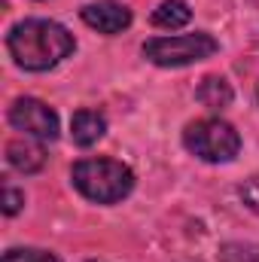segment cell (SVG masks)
<instances>
[{
    "label": "cell",
    "mask_w": 259,
    "mask_h": 262,
    "mask_svg": "<svg viewBox=\"0 0 259 262\" xmlns=\"http://www.w3.org/2000/svg\"><path fill=\"white\" fill-rule=\"evenodd\" d=\"M220 262H259V247L247 241H226L217 250Z\"/></svg>",
    "instance_id": "8fae6325"
},
{
    "label": "cell",
    "mask_w": 259,
    "mask_h": 262,
    "mask_svg": "<svg viewBox=\"0 0 259 262\" xmlns=\"http://www.w3.org/2000/svg\"><path fill=\"white\" fill-rule=\"evenodd\" d=\"M21 204H25V192L12 189V186L6 183V186H3V213H6V216H15V213L21 210Z\"/></svg>",
    "instance_id": "5bb4252c"
},
{
    "label": "cell",
    "mask_w": 259,
    "mask_h": 262,
    "mask_svg": "<svg viewBox=\"0 0 259 262\" xmlns=\"http://www.w3.org/2000/svg\"><path fill=\"white\" fill-rule=\"evenodd\" d=\"M195 98H198L207 110H226V107L232 104L235 92H232V85H229V79H226V76L210 73V76H204V79L198 82Z\"/></svg>",
    "instance_id": "9c48e42d"
},
{
    "label": "cell",
    "mask_w": 259,
    "mask_h": 262,
    "mask_svg": "<svg viewBox=\"0 0 259 262\" xmlns=\"http://www.w3.org/2000/svg\"><path fill=\"white\" fill-rule=\"evenodd\" d=\"M92 262H101V259H92Z\"/></svg>",
    "instance_id": "9a60e30c"
},
{
    "label": "cell",
    "mask_w": 259,
    "mask_h": 262,
    "mask_svg": "<svg viewBox=\"0 0 259 262\" xmlns=\"http://www.w3.org/2000/svg\"><path fill=\"white\" fill-rule=\"evenodd\" d=\"M143 58L156 67H189L220 52V43L207 31L195 34H171V37H149L140 46Z\"/></svg>",
    "instance_id": "277c9868"
},
{
    "label": "cell",
    "mask_w": 259,
    "mask_h": 262,
    "mask_svg": "<svg viewBox=\"0 0 259 262\" xmlns=\"http://www.w3.org/2000/svg\"><path fill=\"white\" fill-rule=\"evenodd\" d=\"M238 198L244 201V207H247V210H253V213L259 216V174L247 177V180L238 186Z\"/></svg>",
    "instance_id": "4fadbf2b"
},
{
    "label": "cell",
    "mask_w": 259,
    "mask_h": 262,
    "mask_svg": "<svg viewBox=\"0 0 259 262\" xmlns=\"http://www.w3.org/2000/svg\"><path fill=\"white\" fill-rule=\"evenodd\" d=\"M183 146L192 152L195 159L210 162V165H226L235 162L241 152V134L235 125H229L220 116L195 119L183 128Z\"/></svg>",
    "instance_id": "3957f363"
},
{
    "label": "cell",
    "mask_w": 259,
    "mask_h": 262,
    "mask_svg": "<svg viewBox=\"0 0 259 262\" xmlns=\"http://www.w3.org/2000/svg\"><path fill=\"white\" fill-rule=\"evenodd\" d=\"M3 262H58L49 250H37V247H12L3 253Z\"/></svg>",
    "instance_id": "7c38bea8"
},
{
    "label": "cell",
    "mask_w": 259,
    "mask_h": 262,
    "mask_svg": "<svg viewBox=\"0 0 259 262\" xmlns=\"http://www.w3.org/2000/svg\"><path fill=\"white\" fill-rule=\"evenodd\" d=\"M6 116L12 128L25 131L28 137H37V140H55L61 131L58 113L49 104H43L40 98H15Z\"/></svg>",
    "instance_id": "5b68a950"
},
{
    "label": "cell",
    "mask_w": 259,
    "mask_h": 262,
    "mask_svg": "<svg viewBox=\"0 0 259 262\" xmlns=\"http://www.w3.org/2000/svg\"><path fill=\"white\" fill-rule=\"evenodd\" d=\"M79 18L92 31L113 37V34H122L131 25V9L119 0H98V3H85L79 9Z\"/></svg>",
    "instance_id": "8992f818"
},
{
    "label": "cell",
    "mask_w": 259,
    "mask_h": 262,
    "mask_svg": "<svg viewBox=\"0 0 259 262\" xmlns=\"http://www.w3.org/2000/svg\"><path fill=\"white\" fill-rule=\"evenodd\" d=\"M107 134V119H104V113H98V110H76L73 113V119H70V140L76 143V146H92V143H98L101 137Z\"/></svg>",
    "instance_id": "ba28073f"
},
{
    "label": "cell",
    "mask_w": 259,
    "mask_h": 262,
    "mask_svg": "<svg viewBox=\"0 0 259 262\" xmlns=\"http://www.w3.org/2000/svg\"><path fill=\"white\" fill-rule=\"evenodd\" d=\"M73 189L95 204H116L131 195L134 171L116 159H82L70 168Z\"/></svg>",
    "instance_id": "7a4b0ae2"
},
{
    "label": "cell",
    "mask_w": 259,
    "mask_h": 262,
    "mask_svg": "<svg viewBox=\"0 0 259 262\" xmlns=\"http://www.w3.org/2000/svg\"><path fill=\"white\" fill-rule=\"evenodd\" d=\"M6 49L21 70L46 73L73 55L76 40L64 25H58L52 18H25L9 28Z\"/></svg>",
    "instance_id": "6da1fadb"
},
{
    "label": "cell",
    "mask_w": 259,
    "mask_h": 262,
    "mask_svg": "<svg viewBox=\"0 0 259 262\" xmlns=\"http://www.w3.org/2000/svg\"><path fill=\"white\" fill-rule=\"evenodd\" d=\"M6 165L18 174H37L46 165V146L37 137H15L6 143Z\"/></svg>",
    "instance_id": "52a82bcc"
},
{
    "label": "cell",
    "mask_w": 259,
    "mask_h": 262,
    "mask_svg": "<svg viewBox=\"0 0 259 262\" xmlns=\"http://www.w3.org/2000/svg\"><path fill=\"white\" fill-rule=\"evenodd\" d=\"M149 21H153L156 28L177 31V28H183V25H189V21H192V9H189V3H186V0H162V3L153 9Z\"/></svg>",
    "instance_id": "30bf717a"
}]
</instances>
